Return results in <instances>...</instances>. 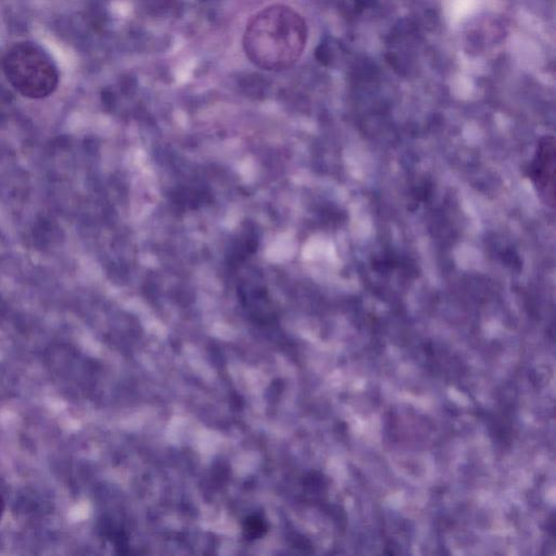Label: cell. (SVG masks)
<instances>
[{"mask_svg":"<svg viewBox=\"0 0 556 556\" xmlns=\"http://www.w3.org/2000/svg\"><path fill=\"white\" fill-rule=\"evenodd\" d=\"M555 144L552 137H545L538 143L534 156L528 167V176L538 189L541 198L554 205Z\"/></svg>","mask_w":556,"mask_h":556,"instance_id":"3","label":"cell"},{"mask_svg":"<svg viewBox=\"0 0 556 556\" xmlns=\"http://www.w3.org/2000/svg\"><path fill=\"white\" fill-rule=\"evenodd\" d=\"M243 532L248 540H255L266 532V523L258 517H249L243 523Z\"/></svg>","mask_w":556,"mask_h":556,"instance_id":"4","label":"cell"},{"mask_svg":"<svg viewBox=\"0 0 556 556\" xmlns=\"http://www.w3.org/2000/svg\"><path fill=\"white\" fill-rule=\"evenodd\" d=\"M307 40L303 17L285 4H273L256 13L243 34L248 59L264 71L291 67L302 55Z\"/></svg>","mask_w":556,"mask_h":556,"instance_id":"1","label":"cell"},{"mask_svg":"<svg viewBox=\"0 0 556 556\" xmlns=\"http://www.w3.org/2000/svg\"><path fill=\"white\" fill-rule=\"evenodd\" d=\"M4 508H5V503H4V500L2 498V496L0 495V520L3 516Z\"/></svg>","mask_w":556,"mask_h":556,"instance_id":"5","label":"cell"},{"mask_svg":"<svg viewBox=\"0 0 556 556\" xmlns=\"http://www.w3.org/2000/svg\"><path fill=\"white\" fill-rule=\"evenodd\" d=\"M10 85L23 97L43 99L58 87L59 71L49 53L33 41L11 46L1 61Z\"/></svg>","mask_w":556,"mask_h":556,"instance_id":"2","label":"cell"}]
</instances>
